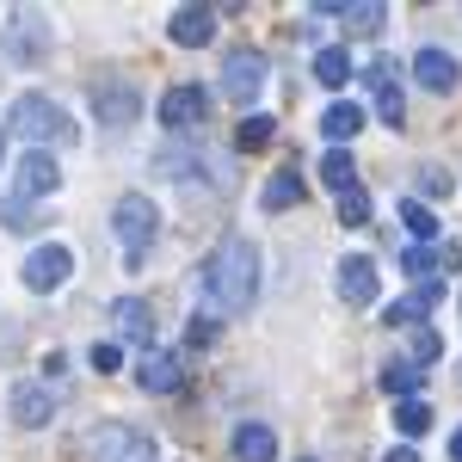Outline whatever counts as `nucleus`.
Returning a JSON list of instances; mask_svg holds the SVG:
<instances>
[{"instance_id": "nucleus-23", "label": "nucleus", "mask_w": 462, "mask_h": 462, "mask_svg": "<svg viewBox=\"0 0 462 462\" xmlns=\"http://www.w3.org/2000/svg\"><path fill=\"white\" fill-rule=\"evenodd\" d=\"M383 389L401 394V401H413V394L426 389V370H420L413 357H401V364H389V370H383Z\"/></svg>"}, {"instance_id": "nucleus-1", "label": "nucleus", "mask_w": 462, "mask_h": 462, "mask_svg": "<svg viewBox=\"0 0 462 462\" xmlns=\"http://www.w3.org/2000/svg\"><path fill=\"white\" fill-rule=\"evenodd\" d=\"M259 278H265V265H259V247H253L247 235H228V241L204 259V290H210V302L222 315L253 309V302H259Z\"/></svg>"}, {"instance_id": "nucleus-27", "label": "nucleus", "mask_w": 462, "mask_h": 462, "mask_svg": "<svg viewBox=\"0 0 462 462\" xmlns=\"http://www.w3.org/2000/svg\"><path fill=\"white\" fill-rule=\"evenodd\" d=\"M394 426H401V438L431 431V401H420V394H413V401H401V407H394Z\"/></svg>"}, {"instance_id": "nucleus-12", "label": "nucleus", "mask_w": 462, "mask_h": 462, "mask_svg": "<svg viewBox=\"0 0 462 462\" xmlns=\"http://www.w3.org/2000/svg\"><path fill=\"white\" fill-rule=\"evenodd\" d=\"M204 111H210V93H204V87H167V93H161V124H167V130L204 124Z\"/></svg>"}, {"instance_id": "nucleus-11", "label": "nucleus", "mask_w": 462, "mask_h": 462, "mask_svg": "<svg viewBox=\"0 0 462 462\" xmlns=\"http://www.w3.org/2000/svg\"><path fill=\"white\" fill-rule=\"evenodd\" d=\"M93 111H99V124H111V130H124V124H136V111H143V99H136V87H124V80H93Z\"/></svg>"}, {"instance_id": "nucleus-37", "label": "nucleus", "mask_w": 462, "mask_h": 462, "mask_svg": "<svg viewBox=\"0 0 462 462\" xmlns=\"http://www.w3.org/2000/svg\"><path fill=\"white\" fill-rule=\"evenodd\" d=\"M383 462H420V457H413V450H389Z\"/></svg>"}, {"instance_id": "nucleus-38", "label": "nucleus", "mask_w": 462, "mask_h": 462, "mask_svg": "<svg viewBox=\"0 0 462 462\" xmlns=\"http://www.w3.org/2000/svg\"><path fill=\"white\" fill-rule=\"evenodd\" d=\"M302 462H315V457H302Z\"/></svg>"}, {"instance_id": "nucleus-21", "label": "nucleus", "mask_w": 462, "mask_h": 462, "mask_svg": "<svg viewBox=\"0 0 462 462\" xmlns=\"http://www.w3.org/2000/svg\"><path fill=\"white\" fill-rule=\"evenodd\" d=\"M357 130H364V106H346V99H339V106L320 111V136H327V143H352Z\"/></svg>"}, {"instance_id": "nucleus-8", "label": "nucleus", "mask_w": 462, "mask_h": 462, "mask_svg": "<svg viewBox=\"0 0 462 462\" xmlns=\"http://www.w3.org/2000/svg\"><path fill=\"white\" fill-rule=\"evenodd\" d=\"M333 278H339V296H346V302H357V309L383 302V272H376V259H370V253H346Z\"/></svg>"}, {"instance_id": "nucleus-34", "label": "nucleus", "mask_w": 462, "mask_h": 462, "mask_svg": "<svg viewBox=\"0 0 462 462\" xmlns=\"http://www.w3.org/2000/svg\"><path fill=\"white\" fill-rule=\"evenodd\" d=\"M185 339H191V346H210V339H216V320H204V315H198L191 327H185Z\"/></svg>"}, {"instance_id": "nucleus-15", "label": "nucleus", "mask_w": 462, "mask_h": 462, "mask_svg": "<svg viewBox=\"0 0 462 462\" xmlns=\"http://www.w3.org/2000/svg\"><path fill=\"white\" fill-rule=\"evenodd\" d=\"M315 13H333V19H339L352 37H376V32H383V19H389L376 0H320Z\"/></svg>"}, {"instance_id": "nucleus-32", "label": "nucleus", "mask_w": 462, "mask_h": 462, "mask_svg": "<svg viewBox=\"0 0 462 462\" xmlns=\"http://www.w3.org/2000/svg\"><path fill=\"white\" fill-rule=\"evenodd\" d=\"M438 352H444V339H438V333H431V327H426V333L413 339V352H407V357H413L420 370H431V364H438Z\"/></svg>"}, {"instance_id": "nucleus-5", "label": "nucleus", "mask_w": 462, "mask_h": 462, "mask_svg": "<svg viewBox=\"0 0 462 462\" xmlns=\"http://www.w3.org/2000/svg\"><path fill=\"white\" fill-rule=\"evenodd\" d=\"M87 462H154V438L143 426L106 420V426L87 431Z\"/></svg>"}, {"instance_id": "nucleus-31", "label": "nucleus", "mask_w": 462, "mask_h": 462, "mask_svg": "<svg viewBox=\"0 0 462 462\" xmlns=\"http://www.w3.org/2000/svg\"><path fill=\"white\" fill-rule=\"evenodd\" d=\"M87 357H93V370H99V376H117V370H124V346H111V339H99Z\"/></svg>"}, {"instance_id": "nucleus-2", "label": "nucleus", "mask_w": 462, "mask_h": 462, "mask_svg": "<svg viewBox=\"0 0 462 462\" xmlns=\"http://www.w3.org/2000/svg\"><path fill=\"white\" fill-rule=\"evenodd\" d=\"M6 130H13V136H25L32 148H43V143L69 148L74 136H80V124H74L69 111L50 99V93H25V99H13V111H6Z\"/></svg>"}, {"instance_id": "nucleus-33", "label": "nucleus", "mask_w": 462, "mask_h": 462, "mask_svg": "<svg viewBox=\"0 0 462 462\" xmlns=\"http://www.w3.org/2000/svg\"><path fill=\"white\" fill-rule=\"evenodd\" d=\"M420 185H426L431 198H444V191H450V173H444V167H420Z\"/></svg>"}, {"instance_id": "nucleus-16", "label": "nucleus", "mask_w": 462, "mask_h": 462, "mask_svg": "<svg viewBox=\"0 0 462 462\" xmlns=\"http://www.w3.org/2000/svg\"><path fill=\"white\" fill-rule=\"evenodd\" d=\"M56 185H62V167H56V154L32 148V154L19 161V198H50Z\"/></svg>"}, {"instance_id": "nucleus-24", "label": "nucleus", "mask_w": 462, "mask_h": 462, "mask_svg": "<svg viewBox=\"0 0 462 462\" xmlns=\"http://www.w3.org/2000/svg\"><path fill=\"white\" fill-rule=\"evenodd\" d=\"M450 259H457L450 247H407V253H401V265H407V272H413L420 284H426V278H438V272H444Z\"/></svg>"}, {"instance_id": "nucleus-30", "label": "nucleus", "mask_w": 462, "mask_h": 462, "mask_svg": "<svg viewBox=\"0 0 462 462\" xmlns=\"http://www.w3.org/2000/svg\"><path fill=\"white\" fill-rule=\"evenodd\" d=\"M272 136H278L272 117H247V124L235 130V143H241V148H272Z\"/></svg>"}, {"instance_id": "nucleus-4", "label": "nucleus", "mask_w": 462, "mask_h": 462, "mask_svg": "<svg viewBox=\"0 0 462 462\" xmlns=\"http://www.w3.org/2000/svg\"><path fill=\"white\" fill-rule=\"evenodd\" d=\"M6 56L19 62V69H43L50 62V19L37 13V6H6Z\"/></svg>"}, {"instance_id": "nucleus-19", "label": "nucleus", "mask_w": 462, "mask_h": 462, "mask_svg": "<svg viewBox=\"0 0 462 462\" xmlns=\"http://www.w3.org/2000/svg\"><path fill=\"white\" fill-rule=\"evenodd\" d=\"M438 302H444V278H426V284H413L407 296H401V302H394L389 320H426Z\"/></svg>"}, {"instance_id": "nucleus-17", "label": "nucleus", "mask_w": 462, "mask_h": 462, "mask_svg": "<svg viewBox=\"0 0 462 462\" xmlns=\"http://www.w3.org/2000/svg\"><path fill=\"white\" fill-rule=\"evenodd\" d=\"M13 420L19 426H50L56 420V394L43 383H13Z\"/></svg>"}, {"instance_id": "nucleus-22", "label": "nucleus", "mask_w": 462, "mask_h": 462, "mask_svg": "<svg viewBox=\"0 0 462 462\" xmlns=\"http://www.w3.org/2000/svg\"><path fill=\"white\" fill-rule=\"evenodd\" d=\"M296 204H302V179H296V167H278L265 179V210H296Z\"/></svg>"}, {"instance_id": "nucleus-39", "label": "nucleus", "mask_w": 462, "mask_h": 462, "mask_svg": "<svg viewBox=\"0 0 462 462\" xmlns=\"http://www.w3.org/2000/svg\"><path fill=\"white\" fill-rule=\"evenodd\" d=\"M0 161H6V154H0Z\"/></svg>"}, {"instance_id": "nucleus-10", "label": "nucleus", "mask_w": 462, "mask_h": 462, "mask_svg": "<svg viewBox=\"0 0 462 462\" xmlns=\"http://www.w3.org/2000/svg\"><path fill=\"white\" fill-rule=\"evenodd\" d=\"M364 80H370V106H376V117H383V124H401V117H407V93H401V80H394L389 56H376V62L364 69Z\"/></svg>"}, {"instance_id": "nucleus-35", "label": "nucleus", "mask_w": 462, "mask_h": 462, "mask_svg": "<svg viewBox=\"0 0 462 462\" xmlns=\"http://www.w3.org/2000/svg\"><path fill=\"white\" fill-rule=\"evenodd\" d=\"M0 222H6V228H25V210H19L13 198H0Z\"/></svg>"}, {"instance_id": "nucleus-18", "label": "nucleus", "mask_w": 462, "mask_h": 462, "mask_svg": "<svg viewBox=\"0 0 462 462\" xmlns=\"http://www.w3.org/2000/svg\"><path fill=\"white\" fill-rule=\"evenodd\" d=\"M228 450H235V462H272V457H278V431L253 420V426L235 431V444H228Z\"/></svg>"}, {"instance_id": "nucleus-7", "label": "nucleus", "mask_w": 462, "mask_h": 462, "mask_svg": "<svg viewBox=\"0 0 462 462\" xmlns=\"http://www.w3.org/2000/svg\"><path fill=\"white\" fill-rule=\"evenodd\" d=\"M74 272V247H62V241H43V247H32V259H25V290H37V296H50V290H62Z\"/></svg>"}, {"instance_id": "nucleus-13", "label": "nucleus", "mask_w": 462, "mask_h": 462, "mask_svg": "<svg viewBox=\"0 0 462 462\" xmlns=\"http://www.w3.org/2000/svg\"><path fill=\"white\" fill-rule=\"evenodd\" d=\"M413 80H420L426 93H457L462 69H457V56H450V50H438V43H426V50L413 56Z\"/></svg>"}, {"instance_id": "nucleus-29", "label": "nucleus", "mask_w": 462, "mask_h": 462, "mask_svg": "<svg viewBox=\"0 0 462 462\" xmlns=\"http://www.w3.org/2000/svg\"><path fill=\"white\" fill-rule=\"evenodd\" d=\"M339 222H346V228H364V222H370V198H364V185L339 191Z\"/></svg>"}, {"instance_id": "nucleus-3", "label": "nucleus", "mask_w": 462, "mask_h": 462, "mask_svg": "<svg viewBox=\"0 0 462 462\" xmlns=\"http://www.w3.org/2000/svg\"><path fill=\"white\" fill-rule=\"evenodd\" d=\"M111 235H117V247H124V265L136 272L154 247V235H161V210H154V198L143 191H130V198H117V210H111Z\"/></svg>"}, {"instance_id": "nucleus-28", "label": "nucleus", "mask_w": 462, "mask_h": 462, "mask_svg": "<svg viewBox=\"0 0 462 462\" xmlns=\"http://www.w3.org/2000/svg\"><path fill=\"white\" fill-rule=\"evenodd\" d=\"M401 222H407L413 247H431V241H438V216H431L426 204H401Z\"/></svg>"}, {"instance_id": "nucleus-9", "label": "nucleus", "mask_w": 462, "mask_h": 462, "mask_svg": "<svg viewBox=\"0 0 462 462\" xmlns=\"http://www.w3.org/2000/svg\"><path fill=\"white\" fill-rule=\"evenodd\" d=\"M136 383H143L148 394H179V383H185V357H179V346H148L143 364H136Z\"/></svg>"}, {"instance_id": "nucleus-26", "label": "nucleus", "mask_w": 462, "mask_h": 462, "mask_svg": "<svg viewBox=\"0 0 462 462\" xmlns=\"http://www.w3.org/2000/svg\"><path fill=\"white\" fill-rule=\"evenodd\" d=\"M315 74H320V87H346V80H352V56L333 43V50H320V56H315Z\"/></svg>"}, {"instance_id": "nucleus-36", "label": "nucleus", "mask_w": 462, "mask_h": 462, "mask_svg": "<svg viewBox=\"0 0 462 462\" xmlns=\"http://www.w3.org/2000/svg\"><path fill=\"white\" fill-rule=\"evenodd\" d=\"M450 462H462V426L450 431Z\"/></svg>"}, {"instance_id": "nucleus-25", "label": "nucleus", "mask_w": 462, "mask_h": 462, "mask_svg": "<svg viewBox=\"0 0 462 462\" xmlns=\"http://www.w3.org/2000/svg\"><path fill=\"white\" fill-rule=\"evenodd\" d=\"M320 179H327V191H352L357 185L352 154H346V148H327V154H320Z\"/></svg>"}, {"instance_id": "nucleus-14", "label": "nucleus", "mask_w": 462, "mask_h": 462, "mask_svg": "<svg viewBox=\"0 0 462 462\" xmlns=\"http://www.w3.org/2000/svg\"><path fill=\"white\" fill-rule=\"evenodd\" d=\"M216 19H222L216 6H179L173 25H167V37H173L179 50H204V43L216 37Z\"/></svg>"}, {"instance_id": "nucleus-20", "label": "nucleus", "mask_w": 462, "mask_h": 462, "mask_svg": "<svg viewBox=\"0 0 462 462\" xmlns=\"http://www.w3.org/2000/svg\"><path fill=\"white\" fill-rule=\"evenodd\" d=\"M111 315H117V333H124L130 346H143V352L154 346V315H148V302H136V296H130V302H117Z\"/></svg>"}, {"instance_id": "nucleus-6", "label": "nucleus", "mask_w": 462, "mask_h": 462, "mask_svg": "<svg viewBox=\"0 0 462 462\" xmlns=\"http://www.w3.org/2000/svg\"><path fill=\"white\" fill-rule=\"evenodd\" d=\"M265 74H272V62L259 50H228L222 56V93H228V106H253L259 87H265Z\"/></svg>"}]
</instances>
